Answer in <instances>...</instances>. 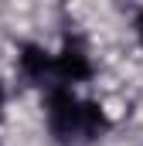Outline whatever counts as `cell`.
I'll return each mask as SVG.
<instances>
[{
    "label": "cell",
    "instance_id": "6da1fadb",
    "mask_svg": "<svg viewBox=\"0 0 143 146\" xmlns=\"http://www.w3.org/2000/svg\"><path fill=\"white\" fill-rule=\"evenodd\" d=\"M48 129L61 143H72L75 136H82V99L72 95L68 85L48 88Z\"/></svg>",
    "mask_w": 143,
    "mask_h": 146
},
{
    "label": "cell",
    "instance_id": "5b68a950",
    "mask_svg": "<svg viewBox=\"0 0 143 146\" xmlns=\"http://www.w3.org/2000/svg\"><path fill=\"white\" fill-rule=\"evenodd\" d=\"M0 112H3V82H0Z\"/></svg>",
    "mask_w": 143,
    "mask_h": 146
},
{
    "label": "cell",
    "instance_id": "277c9868",
    "mask_svg": "<svg viewBox=\"0 0 143 146\" xmlns=\"http://www.w3.org/2000/svg\"><path fill=\"white\" fill-rule=\"evenodd\" d=\"M136 34H140V41H143V10L136 14Z\"/></svg>",
    "mask_w": 143,
    "mask_h": 146
},
{
    "label": "cell",
    "instance_id": "7a4b0ae2",
    "mask_svg": "<svg viewBox=\"0 0 143 146\" xmlns=\"http://www.w3.org/2000/svg\"><path fill=\"white\" fill-rule=\"evenodd\" d=\"M51 75L58 78V85H68V82H85L92 75V61H89V51L78 37H65L61 51L51 58Z\"/></svg>",
    "mask_w": 143,
    "mask_h": 146
},
{
    "label": "cell",
    "instance_id": "3957f363",
    "mask_svg": "<svg viewBox=\"0 0 143 146\" xmlns=\"http://www.w3.org/2000/svg\"><path fill=\"white\" fill-rule=\"evenodd\" d=\"M21 72L27 75V78H48L51 75V54L44 51V48H37V44H24V51H21Z\"/></svg>",
    "mask_w": 143,
    "mask_h": 146
}]
</instances>
